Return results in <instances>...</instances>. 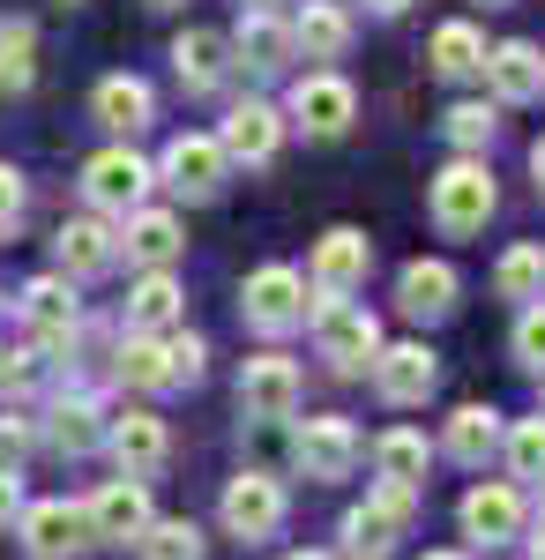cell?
<instances>
[{
  "label": "cell",
  "instance_id": "cell-1",
  "mask_svg": "<svg viewBox=\"0 0 545 560\" xmlns=\"http://www.w3.org/2000/svg\"><path fill=\"white\" fill-rule=\"evenodd\" d=\"M411 516H419V486H389L381 478L374 493L344 516V560H389L396 538L411 530Z\"/></svg>",
  "mask_w": 545,
  "mask_h": 560
},
{
  "label": "cell",
  "instance_id": "cell-2",
  "mask_svg": "<svg viewBox=\"0 0 545 560\" xmlns=\"http://www.w3.org/2000/svg\"><path fill=\"white\" fill-rule=\"evenodd\" d=\"M306 322H314V345H322V359H329L336 374H367V366H374V351H381V322L367 314V306L314 292Z\"/></svg>",
  "mask_w": 545,
  "mask_h": 560
},
{
  "label": "cell",
  "instance_id": "cell-3",
  "mask_svg": "<svg viewBox=\"0 0 545 560\" xmlns=\"http://www.w3.org/2000/svg\"><path fill=\"white\" fill-rule=\"evenodd\" d=\"M486 217H494V173H486L478 158H456L449 173L433 179V224H441L449 240H471Z\"/></svg>",
  "mask_w": 545,
  "mask_h": 560
},
{
  "label": "cell",
  "instance_id": "cell-4",
  "mask_svg": "<svg viewBox=\"0 0 545 560\" xmlns=\"http://www.w3.org/2000/svg\"><path fill=\"white\" fill-rule=\"evenodd\" d=\"M224 530H232L240 546L277 538V530H285V478H269V471L232 478V486H224Z\"/></svg>",
  "mask_w": 545,
  "mask_h": 560
},
{
  "label": "cell",
  "instance_id": "cell-5",
  "mask_svg": "<svg viewBox=\"0 0 545 560\" xmlns=\"http://www.w3.org/2000/svg\"><path fill=\"white\" fill-rule=\"evenodd\" d=\"M247 322L262 329V337H285V329H299L306 322V277L299 269H285V261H269V269H254L247 277Z\"/></svg>",
  "mask_w": 545,
  "mask_h": 560
},
{
  "label": "cell",
  "instance_id": "cell-6",
  "mask_svg": "<svg viewBox=\"0 0 545 560\" xmlns=\"http://www.w3.org/2000/svg\"><path fill=\"white\" fill-rule=\"evenodd\" d=\"M292 456H299V471H306V478L336 486V478L359 471L367 441H359V427H351V419H306V427H299V441H292Z\"/></svg>",
  "mask_w": 545,
  "mask_h": 560
},
{
  "label": "cell",
  "instance_id": "cell-7",
  "mask_svg": "<svg viewBox=\"0 0 545 560\" xmlns=\"http://www.w3.org/2000/svg\"><path fill=\"white\" fill-rule=\"evenodd\" d=\"M15 538H23V553L31 560H76L90 538V523L76 501H23V516H15Z\"/></svg>",
  "mask_w": 545,
  "mask_h": 560
},
{
  "label": "cell",
  "instance_id": "cell-8",
  "mask_svg": "<svg viewBox=\"0 0 545 560\" xmlns=\"http://www.w3.org/2000/svg\"><path fill=\"white\" fill-rule=\"evenodd\" d=\"M90 538H105V546H135L142 530H150V478H113V486H97V501L83 509Z\"/></svg>",
  "mask_w": 545,
  "mask_h": 560
},
{
  "label": "cell",
  "instance_id": "cell-9",
  "mask_svg": "<svg viewBox=\"0 0 545 560\" xmlns=\"http://www.w3.org/2000/svg\"><path fill=\"white\" fill-rule=\"evenodd\" d=\"M224 165H232V158H224V142H217V135H172V142H165V165H158V173H165L172 195H187V202H210L217 187H224Z\"/></svg>",
  "mask_w": 545,
  "mask_h": 560
},
{
  "label": "cell",
  "instance_id": "cell-10",
  "mask_svg": "<svg viewBox=\"0 0 545 560\" xmlns=\"http://www.w3.org/2000/svg\"><path fill=\"white\" fill-rule=\"evenodd\" d=\"M150 179H158V173H150L135 150H97V158L83 165V195H90L105 217H127V210H142Z\"/></svg>",
  "mask_w": 545,
  "mask_h": 560
},
{
  "label": "cell",
  "instance_id": "cell-11",
  "mask_svg": "<svg viewBox=\"0 0 545 560\" xmlns=\"http://www.w3.org/2000/svg\"><path fill=\"white\" fill-rule=\"evenodd\" d=\"M240 411L247 419H292L299 411V366L285 359V351H262V359H247L240 366Z\"/></svg>",
  "mask_w": 545,
  "mask_h": 560
},
{
  "label": "cell",
  "instance_id": "cell-12",
  "mask_svg": "<svg viewBox=\"0 0 545 560\" xmlns=\"http://www.w3.org/2000/svg\"><path fill=\"white\" fill-rule=\"evenodd\" d=\"M367 269H374V247H367V232H351V224L322 232V247H314V292H329V300H351V292L367 284Z\"/></svg>",
  "mask_w": 545,
  "mask_h": 560
},
{
  "label": "cell",
  "instance_id": "cell-13",
  "mask_svg": "<svg viewBox=\"0 0 545 560\" xmlns=\"http://www.w3.org/2000/svg\"><path fill=\"white\" fill-rule=\"evenodd\" d=\"M441 382V366H433V351L426 345H381L374 351V388L389 404H426Z\"/></svg>",
  "mask_w": 545,
  "mask_h": 560
},
{
  "label": "cell",
  "instance_id": "cell-14",
  "mask_svg": "<svg viewBox=\"0 0 545 560\" xmlns=\"http://www.w3.org/2000/svg\"><path fill=\"white\" fill-rule=\"evenodd\" d=\"M351 113H359V97H351V83H344V75H306V83L292 90V120L306 135H322V142L351 128Z\"/></svg>",
  "mask_w": 545,
  "mask_h": 560
},
{
  "label": "cell",
  "instance_id": "cell-15",
  "mask_svg": "<svg viewBox=\"0 0 545 560\" xmlns=\"http://www.w3.org/2000/svg\"><path fill=\"white\" fill-rule=\"evenodd\" d=\"M232 52H240V68H254V75H277L299 45H292V23L277 8H247L240 31H232Z\"/></svg>",
  "mask_w": 545,
  "mask_h": 560
},
{
  "label": "cell",
  "instance_id": "cell-16",
  "mask_svg": "<svg viewBox=\"0 0 545 560\" xmlns=\"http://www.w3.org/2000/svg\"><path fill=\"white\" fill-rule=\"evenodd\" d=\"M105 441H113V456H120L127 478H150L172 456V433H165V419H158V411H127V419H113V427H105Z\"/></svg>",
  "mask_w": 545,
  "mask_h": 560
},
{
  "label": "cell",
  "instance_id": "cell-17",
  "mask_svg": "<svg viewBox=\"0 0 545 560\" xmlns=\"http://www.w3.org/2000/svg\"><path fill=\"white\" fill-rule=\"evenodd\" d=\"M515 530H523V493H515V486H471V493H463V538L508 546Z\"/></svg>",
  "mask_w": 545,
  "mask_h": 560
},
{
  "label": "cell",
  "instance_id": "cell-18",
  "mask_svg": "<svg viewBox=\"0 0 545 560\" xmlns=\"http://www.w3.org/2000/svg\"><path fill=\"white\" fill-rule=\"evenodd\" d=\"M224 158H247V165H269L277 158V142H285V120H277V105H262V97H247V105H232L224 113Z\"/></svg>",
  "mask_w": 545,
  "mask_h": 560
},
{
  "label": "cell",
  "instance_id": "cell-19",
  "mask_svg": "<svg viewBox=\"0 0 545 560\" xmlns=\"http://www.w3.org/2000/svg\"><path fill=\"white\" fill-rule=\"evenodd\" d=\"M396 300H404L411 322H441V314H456V269H449V261H404Z\"/></svg>",
  "mask_w": 545,
  "mask_h": 560
},
{
  "label": "cell",
  "instance_id": "cell-20",
  "mask_svg": "<svg viewBox=\"0 0 545 560\" xmlns=\"http://www.w3.org/2000/svg\"><path fill=\"white\" fill-rule=\"evenodd\" d=\"M486 83H494V97H501V105H523V97H538V90H545L538 45H523V38L494 45V52H486Z\"/></svg>",
  "mask_w": 545,
  "mask_h": 560
},
{
  "label": "cell",
  "instance_id": "cell-21",
  "mask_svg": "<svg viewBox=\"0 0 545 560\" xmlns=\"http://www.w3.org/2000/svg\"><path fill=\"white\" fill-rule=\"evenodd\" d=\"M53 255H60V269H68V277H97V269H113L120 240H113V224H105V217H76V224H60Z\"/></svg>",
  "mask_w": 545,
  "mask_h": 560
},
{
  "label": "cell",
  "instance_id": "cell-22",
  "mask_svg": "<svg viewBox=\"0 0 545 560\" xmlns=\"http://www.w3.org/2000/svg\"><path fill=\"white\" fill-rule=\"evenodd\" d=\"M127 261H142V269H172V261H179V247H187V240H179V217L172 210H127Z\"/></svg>",
  "mask_w": 545,
  "mask_h": 560
},
{
  "label": "cell",
  "instance_id": "cell-23",
  "mask_svg": "<svg viewBox=\"0 0 545 560\" xmlns=\"http://www.w3.org/2000/svg\"><path fill=\"white\" fill-rule=\"evenodd\" d=\"M23 322L38 329V345H68L76 337V292H68V277L23 284Z\"/></svg>",
  "mask_w": 545,
  "mask_h": 560
},
{
  "label": "cell",
  "instance_id": "cell-24",
  "mask_svg": "<svg viewBox=\"0 0 545 560\" xmlns=\"http://www.w3.org/2000/svg\"><path fill=\"white\" fill-rule=\"evenodd\" d=\"M38 433L53 441V448H60V456H90V448L105 441V411H97L90 396H60V404L45 411V427H38Z\"/></svg>",
  "mask_w": 545,
  "mask_h": 560
},
{
  "label": "cell",
  "instance_id": "cell-25",
  "mask_svg": "<svg viewBox=\"0 0 545 560\" xmlns=\"http://www.w3.org/2000/svg\"><path fill=\"white\" fill-rule=\"evenodd\" d=\"M292 45L306 60H344V52H351V15H344L336 0H306L299 23H292Z\"/></svg>",
  "mask_w": 545,
  "mask_h": 560
},
{
  "label": "cell",
  "instance_id": "cell-26",
  "mask_svg": "<svg viewBox=\"0 0 545 560\" xmlns=\"http://www.w3.org/2000/svg\"><path fill=\"white\" fill-rule=\"evenodd\" d=\"M127 322H135V337L179 329V277H172V269H150V277L127 292Z\"/></svg>",
  "mask_w": 545,
  "mask_h": 560
},
{
  "label": "cell",
  "instance_id": "cell-27",
  "mask_svg": "<svg viewBox=\"0 0 545 560\" xmlns=\"http://www.w3.org/2000/svg\"><path fill=\"white\" fill-rule=\"evenodd\" d=\"M224 52H232V38H217V31H179V38H172V68H179L187 90H217L224 68H232Z\"/></svg>",
  "mask_w": 545,
  "mask_h": 560
},
{
  "label": "cell",
  "instance_id": "cell-28",
  "mask_svg": "<svg viewBox=\"0 0 545 560\" xmlns=\"http://www.w3.org/2000/svg\"><path fill=\"white\" fill-rule=\"evenodd\" d=\"M90 105H97V120H105L113 135H135V128H150V83H142V75H105Z\"/></svg>",
  "mask_w": 545,
  "mask_h": 560
},
{
  "label": "cell",
  "instance_id": "cell-29",
  "mask_svg": "<svg viewBox=\"0 0 545 560\" xmlns=\"http://www.w3.org/2000/svg\"><path fill=\"white\" fill-rule=\"evenodd\" d=\"M426 60H433V75H441V83H463V75H478V68H486V38H478V23H441Z\"/></svg>",
  "mask_w": 545,
  "mask_h": 560
},
{
  "label": "cell",
  "instance_id": "cell-30",
  "mask_svg": "<svg viewBox=\"0 0 545 560\" xmlns=\"http://www.w3.org/2000/svg\"><path fill=\"white\" fill-rule=\"evenodd\" d=\"M494 441H501V411L463 404L456 419H449V441H441V448H449L456 464H486V456H494Z\"/></svg>",
  "mask_w": 545,
  "mask_h": 560
},
{
  "label": "cell",
  "instance_id": "cell-31",
  "mask_svg": "<svg viewBox=\"0 0 545 560\" xmlns=\"http://www.w3.org/2000/svg\"><path fill=\"white\" fill-rule=\"evenodd\" d=\"M494 292H501V300H545V247L538 240H523V247H508L501 255V269H494Z\"/></svg>",
  "mask_w": 545,
  "mask_h": 560
},
{
  "label": "cell",
  "instance_id": "cell-32",
  "mask_svg": "<svg viewBox=\"0 0 545 560\" xmlns=\"http://www.w3.org/2000/svg\"><path fill=\"white\" fill-rule=\"evenodd\" d=\"M38 75V31L23 15H0V90H31Z\"/></svg>",
  "mask_w": 545,
  "mask_h": 560
},
{
  "label": "cell",
  "instance_id": "cell-33",
  "mask_svg": "<svg viewBox=\"0 0 545 560\" xmlns=\"http://www.w3.org/2000/svg\"><path fill=\"white\" fill-rule=\"evenodd\" d=\"M374 464H381V478H389V486H419V478H426V433L389 427L374 441Z\"/></svg>",
  "mask_w": 545,
  "mask_h": 560
},
{
  "label": "cell",
  "instance_id": "cell-34",
  "mask_svg": "<svg viewBox=\"0 0 545 560\" xmlns=\"http://www.w3.org/2000/svg\"><path fill=\"white\" fill-rule=\"evenodd\" d=\"M135 553L142 560H202V530H195V523L187 516H150V530H142V538H135Z\"/></svg>",
  "mask_w": 545,
  "mask_h": 560
},
{
  "label": "cell",
  "instance_id": "cell-35",
  "mask_svg": "<svg viewBox=\"0 0 545 560\" xmlns=\"http://www.w3.org/2000/svg\"><path fill=\"white\" fill-rule=\"evenodd\" d=\"M120 382H135V388H172L165 382V337H127V345H120Z\"/></svg>",
  "mask_w": 545,
  "mask_h": 560
},
{
  "label": "cell",
  "instance_id": "cell-36",
  "mask_svg": "<svg viewBox=\"0 0 545 560\" xmlns=\"http://www.w3.org/2000/svg\"><path fill=\"white\" fill-rule=\"evenodd\" d=\"M508 471L515 478H545V411L538 419H515V433H508Z\"/></svg>",
  "mask_w": 545,
  "mask_h": 560
},
{
  "label": "cell",
  "instance_id": "cell-37",
  "mask_svg": "<svg viewBox=\"0 0 545 560\" xmlns=\"http://www.w3.org/2000/svg\"><path fill=\"white\" fill-rule=\"evenodd\" d=\"M202 359H210V351H202V337H187V329H165V382L179 388H195L202 382Z\"/></svg>",
  "mask_w": 545,
  "mask_h": 560
},
{
  "label": "cell",
  "instance_id": "cell-38",
  "mask_svg": "<svg viewBox=\"0 0 545 560\" xmlns=\"http://www.w3.org/2000/svg\"><path fill=\"white\" fill-rule=\"evenodd\" d=\"M494 128H501V120H494V105H478V97L449 113V142H456V150H486V142H494Z\"/></svg>",
  "mask_w": 545,
  "mask_h": 560
},
{
  "label": "cell",
  "instance_id": "cell-39",
  "mask_svg": "<svg viewBox=\"0 0 545 560\" xmlns=\"http://www.w3.org/2000/svg\"><path fill=\"white\" fill-rule=\"evenodd\" d=\"M31 441H38V427H31L23 411H0V471H15V464L31 456Z\"/></svg>",
  "mask_w": 545,
  "mask_h": 560
},
{
  "label": "cell",
  "instance_id": "cell-40",
  "mask_svg": "<svg viewBox=\"0 0 545 560\" xmlns=\"http://www.w3.org/2000/svg\"><path fill=\"white\" fill-rule=\"evenodd\" d=\"M515 359H523V366H545V300L523 306V322H515Z\"/></svg>",
  "mask_w": 545,
  "mask_h": 560
},
{
  "label": "cell",
  "instance_id": "cell-41",
  "mask_svg": "<svg viewBox=\"0 0 545 560\" xmlns=\"http://www.w3.org/2000/svg\"><path fill=\"white\" fill-rule=\"evenodd\" d=\"M15 217H23V173L0 165V232H15Z\"/></svg>",
  "mask_w": 545,
  "mask_h": 560
},
{
  "label": "cell",
  "instance_id": "cell-42",
  "mask_svg": "<svg viewBox=\"0 0 545 560\" xmlns=\"http://www.w3.org/2000/svg\"><path fill=\"white\" fill-rule=\"evenodd\" d=\"M15 516H23V478H15V471H0V530H8Z\"/></svg>",
  "mask_w": 545,
  "mask_h": 560
},
{
  "label": "cell",
  "instance_id": "cell-43",
  "mask_svg": "<svg viewBox=\"0 0 545 560\" xmlns=\"http://www.w3.org/2000/svg\"><path fill=\"white\" fill-rule=\"evenodd\" d=\"M31 382V359L23 351H0V388H23Z\"/></svg>",
  "mask_w": 545,
  "mask_h": 560
},
{
  "label": "cell",
  "instance_id": "cell-44",
  "mask_svg": "<svg viewBox=\"0 0 545 560\" xmlns=\"http://www.w3.org/2000/svg\"><path fill=\"white\" fill-rule=\"evenodd\" d=\"M531 173H538V187H545V135L531 142Z\"/></svg>",
  "mask_w": 545,
  "mask_h": 560
},
{
  "label": "cell",
  "instance_id": "cell-45",
  "mask_svg": "<svg viewBox=\"0 0 545 560\" xmlns=\"http://www.w3.org/2000/svg\"><path fill=\"white\" fill-rule=\"evenodd\" d=\"M367 8H381V15H396V8H411V0H367Z\"/></svg>",
  "mask_w": 545,
  "mask_h": 560
},
{
  "label": "cell",
  "instance_id": "cell-46",
  "mask_svg": "<svg viewBox=\"0 0 545 560\" xmlns=\"http://www.w3.org/2000/svg\"><path fill=\"white\" fill-rule=\"evenodd\" d=\"M531 560H545V523H538V538H531Z\"/></svg>",
  "mask_w": 545,
  "mask_h": 560
},
{
  "label": "cell",
  "instance_id": "cell-47",
  "mask_svg": "<svg viewBox=\"0 0 545 560\" xmlns=\"http://www.w3.org/2000/svg\"><path fill=\"white\" fill-rule=\"evenodd\" d=\"M538 523H545V478H538Z\"/></svg>",
  "mask_w": 545,
  "mask_h": 560
},
{
  "label": "cell",
  "instance_id": "cell-48",
  "mask_svg": "<svg viewBox=\"0 0 545 560\" xmlns=\"http://www.w3.org/2000/svg\"><path fill=\"white\" fill-rule=\"evenodd\" d=\"M285 560H329V553H285Z\"/></svg>",
  "mask_w": 545,
  "mask_h": 560
},
{
  "label": "cell",
  "instance_id": "cell-49",
  "mask_svg": "<svg viewBox=\"0 0 545 560\" xmlns=\"http://www.w3.org/2000/svg\"><path fill=\"white\" fill-rule=\"evenodd\" d=\"M426 560H463V553H426Z\"/></svg>",
  "mask_w": 545,
  "mask_h": 560
},
{
  "label": "cell",
  "instance_id": "cell-50",
  "mask_svg": "<svg viewBox=\"0 0 545 560\" xmlns=\"http://www.w3.org/2000/svg\"><path fill=\"white\" fill-rule=\"evenodd\" d=\"M150 8H179V0H150Z\"/></svg>",
  "mask_w": 545,
  "mask_h": 560
},
{
  "label": "cell",
  "instance_id": "cell-51",
  "mask_svg": "<svg viewBox=\"0 0 545 560\" xmlns=\"http://www.w3.org/2000/svg\"><path fill=\"white\" fill-rule=\"evenodd\" d=\"M247 8H277V0H247Z\"/></svg>",
  "mask_w": 545,
  "mask_h": 560
},
{
  "label": "cell",
  "instance_id": "cell-52",
  "mask_svg": "<svg viewBox=\"0 0 545 560\" xmlns=\"http://www.w3.org/2000/svg\"><path fill=\"white\" fill-rule=\"evenodd\" d=\"M486 8H501V0H486Z\"/></svg>",
  "mask_w": 545,
  "mask_h": 560
}]
</instances>
